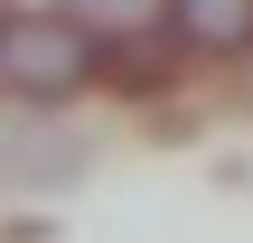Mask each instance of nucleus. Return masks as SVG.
Returning <instances> with one entry per match:
<instances>
[{
	"label": "nucleus",
	"mask_w": 253,
	"mask_h": 243,
	"mask_svg": "<svg viewBox=\"0 0 253 243\" xmlns=\"http://www.w3.org/2000/svg\"><path fill=\"white\" fill-rule=\"evenodd\" d=\"M169 28L197 56H253V0H169Z\"/></svg>",
	"instance_id": "3"
},
{
	"label": "nucleus",
	"mask_w": 253,
	"mask_h": 243,
	"mask_svg": "<svg viewBox=\"0 0 253 243\" xmlns=\"http://www.w3.org/2000/svg\"><path fill=\"white\" fill-rule=\"evenodd\" d=\"M75 169H84V140L75 131H56L47 112H0V187H75Z\"/></svg>",
	"instance_id": "2"
},
{
	"label": "nucleus",
	"mask_w": 253,
	"mask_h": 243,
	"mask_svg": "<svg viewBox=\"0 0 253 243\" xmlns=\"http://www.w3.org/2000/svg\"><path fill=\"white\" fill-rule=\"evenodd\" d=\"M66 19L113 47V37H150V28L169 19V0H66Z\"/></svg>",
	"instance_id": "4"
},
{
	"label": "nucleus",
	"mask_w": 253,
	"mask_h": 243,
	"mask_svg": "<svg viewBox=\"0 0 253 243\" xmlns=\"http://www.w3.org/2000/svg\"><path fill=\"white\" fill-rule=\"evenodd\" d=\"M103 75V37H84L66 9H0V94L28 112H66Z\"/></svg>",
	"instance_id": "1"
}]
</instances>
